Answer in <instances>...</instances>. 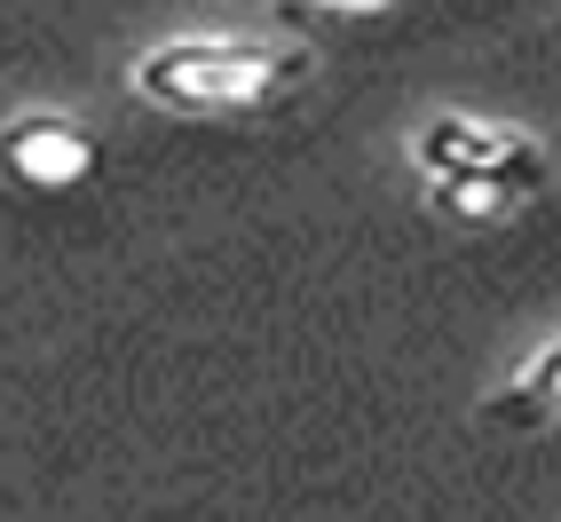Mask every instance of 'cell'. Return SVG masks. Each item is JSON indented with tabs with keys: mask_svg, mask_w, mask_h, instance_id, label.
Instances as JSON below:
<instances>
[{
	"mask_svg": "<svg viewBox=\"0 0 561 522\" xmlns=\"http://www.w3.org/2000/svg\"><path fill=\"white\" fill-rule=\"evenodd\" d=\"M135 95L174 111V120H230V111H261L285 88L309 80V48L285 41H245V32H182L135 56Z\"/></svg>",
	"mask_w": 561,
	"mask_h": 522,
	"instance_id": "1",
	"label": "cell"
},
{
	"mask_svg": "<svg viewBox=\"0 0 561 522\" xmlns=\"http://www.w3.org/2000/svg\"><path fill=\"white\" fill-rule=\"evenodd\" d=\"M411 167L427 182H499L530 206L546 191V151L522 127H499V120H474V111H435L411 135Z\"/></svg>",
	"mask_w": 561,
	"mask_h": 522,
	"instance_id": "2",
	"label": "cell"
},
{
	"mask_svg": "<svg viewBox=\"0 0 561 522\" xmlns=\"http://www.w3.org/2000/svg\"><path fill=\"white\" fill-rule=\"evenodd\" d=\"M95 174V135L71 111H16L0 127V182L16 191H80Z\"/></svg>",
	"mask_w": 561,
	"mask_h": 522,
	"instance_id": "3",
	"label": "cell"
},
{
	"mask_svg": "<svg viewBox=\"0 0 561 522\" xmlns=\"http://www.w3.org/2000/svg\"><path fill=\"white\" fill-rule=\"evenodd\" d=\"M491 420H499V428H553V420H561V341H546V349L491 396Z\"/></svg>",
	"mask_w": 561,
	"mask_h": 522,
	"instance_id": "4",
	"label": "cell"
},
{
	"mask_svg": "<svg viewBox=\"0 0 561 522\" xmlns=\"http://www.w3.org/2000/svg\"><path fill=\"white\" fill-rule=\"evenodd\" d=\"M435 206L451 214V222H506L522 198L499 191V182H435Z\"/></svg>",
	"mask_w": 561,
	"mask_h": 522,
	"instance_id": "5",
	"label": "cell"
},
{
	"mask_svg": "<svg viewBox=\"0 0 561 522\" xmlns=\"http://www.w3.org/2000/svg\"><path fill=\"white\" fill-rule=\"evenodd\" d=\"M317 9H341V16H364V9H388V0H317Z\"/></svg>",
	"mask_w": 561,
	"mask_h": 522,
	"instance_id": "6",
	"label": "cell"
}]
</instances>
